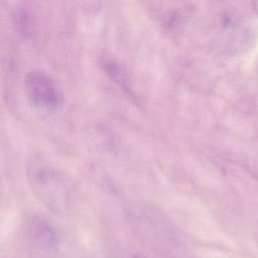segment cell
Segmentation results:
<instances>
[{"label":"cell","instance_id":"7a4b0ae2","mask_svg":"<svg viewBox=\"0 0 258 258\" xmlns=\"http://www.w3.org/2000/svg\"><path fill=\"white\" fill-rule=\"evenodd\" d=\"M25 87L31 103L41 108H58L64 100L62 91L53 78L46 72L34 70L26 75Z\"/></svg>","mask_w":258,"mask_h":258},{"label":"cell","instance_id":"277c9868","mask_svg":"<svg viewBox=\"0 0 258 258\" xmlns=\"http://www.w3.org/2000/svg\"><path fill=\"white\" fill-rule=\"evenodd\" d=\"M256 4V6H255V9H256V11L258 13V3H255Z\"/></svg>","mask_w":258,"mask_h":258},{"label":"cell","instance_id":"6da1fadb","mask_svg":"<svg viewBox=\"0 0 258 258\" xmlns=\"http://www.w3.org/2000/svg\"><path fill=\"white\" fill-rule=\"evenodd\" d=\"M61 178L49 170H39L32 173L31 183L39 199L51 210L63 212L69 205V194Z\"/></svg>","mask_w":258,"mask_h":258},{"label":"cell","instance_id":"3957f363","mask_svg":"<svg viewBox=\"0 0 258 258\" xmlns=\"http://www.w3.org/2000/svg\"><path fill=\"white\" fill-rule=\"evenodd\" d=\"M31 242L38 248L52 250L57 246V236L50 223L40 217L31 219L28 226Z\"/></svg>","mask_w":258,"mask_h":258}]
</instances>
